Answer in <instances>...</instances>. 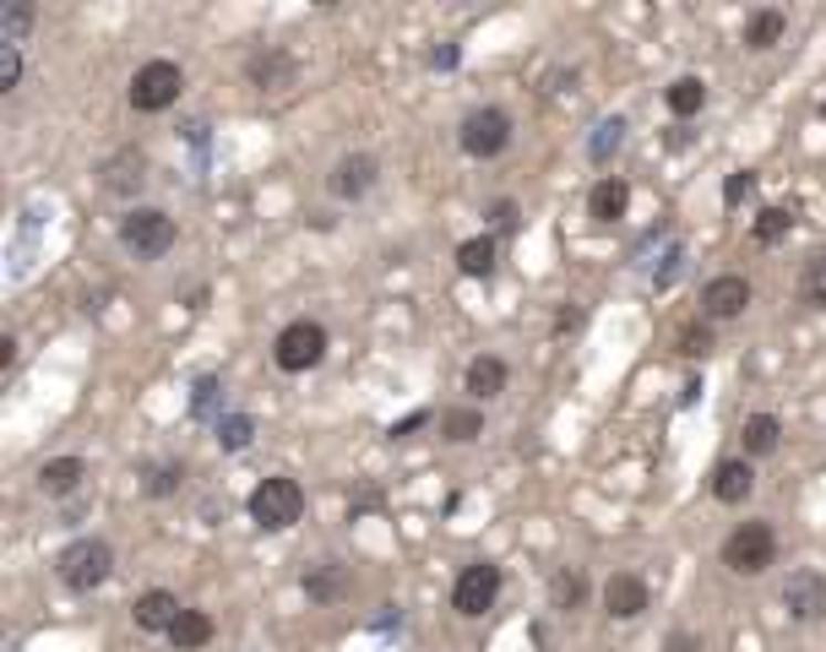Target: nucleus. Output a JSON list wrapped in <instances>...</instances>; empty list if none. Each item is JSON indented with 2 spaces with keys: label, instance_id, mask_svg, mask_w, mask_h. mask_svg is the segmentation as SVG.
Returning <instances> with one entry per match:
<instances>
[{
  "label": "nucleus",
  "instance_id": "nucleus-13",
  "mask_svg": "<svg viewBox=\"0 0 826 652\" xmlns=\"http://www.w3.org/2000/svg\"><path fill=\"white\" fill-rule=\"evenodd\" d=\"M751 490H756V473H751V462H745V456H729V462H718V473H712V495H718L723 506H740V501H751Z\"/></svg>",
  "mask_w": 826,
  "mask_h": 652
},
{
  "label": "nucleus",
  "instance_id": "nucleus-26",
  "mask_svg": "<svg viewBox=\"0 0 826 652\" xmlns=\"http://www.w3.org/2000/svg\"><path fill=\"white\" fill-rule=\"evenodd\" d=\"M441 430H446V441H473L484 430V419L473 408H451V413H441Z\"/></svg>",
  "mask_w": 826,
  "mask_h": 652
},
{
  "label": "nucleus",
  "instance_id": "nucleus-29",
  "mask_svg": "<svg viewBox=\"0 0 826 652\" xmlns=\"http://www.w3.org/2000/svg\"><path fill=\"white\" fill-rule=\"evenodd\" d=\"M620 141H626V120H620V115H615V120H598V136H593V147H587V153H593V164H604Z\"/></svg>",
  "mask_w": 826,
  "mask_h": 652
},
{
  "label": "nucleus",
  "instance_id": "nucleus-23",
  "mask_svg": "<svg viewBox=\"0 0 826 652\" xmlns=\"http://www.w3.org/2000/svg\"><path fill=\"white\" fill-rule=\"evenodd\" d=\"M457 266H462L468 277H490V272H495V240H490V234L468 240V245L457 251Z\"/></svg>",
  "mask_w": 826,
  "mask_h": 652
},
{
  "label": "nucleus",
  "instance_id": "nucleus-2",
  "mask_svg": "<svg viewBox=\"0 0 826 652\" xmlns=\"http://www.w3.org/2000/svg\"><path fill=\"white\" fill-rule=\"evenodd\" d=\"M175 218L169 212H158V207H130L126 218H121V245H126L136 261H158L169 256V245H175Z\"/></svg>",
  "mask_w": 826,
  "mask_h": 652
},
{
  "label": "nucleus",
  "instance_id": "nucleus-7",
  "mask_svg": "<svg viewBox=\"0 0 826 652\" xmlns=\"http://www.w3.org/2000/svg\"><path fill=\"white\" fill-rule=\"evenodd\" d=\"M495 592H501V566H490V560L462 566V577H457V587H451V609L468 614V620H479V614L495 603Z\"/></svg>",
  "mask_w": 826,
  "mask_h": 652
},
{
  "label": "nucleus",
  "instance_id": "nucleus-8",
  "mask_svg": "<svg viewBox=\"0 0 826 652\" xmlns=\"http://www.w3.org/2000/svg\"><path fill=\"white\" fill-rule=\"evenodd\" d=\"M506 141H511L506 109H473L462 120V153H473V158H495V153H506Z\"/></svg>",
  "mask_w": 826,
  "mask_h": 652
},
{
  "label": "nucleus",
  "instance_id": "nucleus-19",
  "mask_svg": "<svg viewBox=\"0 0 826 652\" xmlns=\"http://www.w3.org/2000/svg\"><path fill=\"white\" fill-rule=\"evenodd\" d=\"M663 98H669V109H675L680 120H686V115H701V104H707V82H701V76H675Z\"/></svg>",
  "mask_w": 826,
  "mask_h": 652
},
{
  "label": "nucleus",
  "instance_id": "nucleus-21",
  "mask_svg": "<svg viewBox=\"0 0 826 652\" xmlns=\"http://www.w3.org/2000/svg\"><path fill=\"white\" fill-rule=\"evenodd\" d=\"M343 587H348V571H343V566H316V571H305V592H311V603H332V598H343Z\"/></svg>",
  "mask_w": 826,
  "mask_h": 652
},
{
  "label": "nucleus",
  "instance_id": "nucleus-3",
  "mask_svg": "<svg viewBox=\"0 0 826 652\" xmlns=\"http://www.w3.org/2000/svg\"><path fill=\"white\" fill-rule=\"evenodd\" d=\"M772 560H777V533L766 522H745L723 538V566L740 571V577H762Z\"/></svg>",
  "mask_w": 826,
  "mask_h": 652
},
{
  "label": "nucleus",
  "instance_id": "nucleus-31",
  "mask_svg": "<svg viewBox=\"0 0 826 652\" xmlns=\"http://www.w3.org/2000/svg\"><path fill=\"white\" fill-rule=\"evenodd\" d=\"M0 28H6V44H17V50H22V33L33 28V6H11Z\"/></svg>",
  "mask_w": 826,
  "mask_h": 652
},
{
  "label": "nucleus",
  "instance_id": "nucleus-25",
  "mask_svg": "<svg viewBox=\"0 0 826 652\" xmlns=\"http://www.w3.org/2000/svg\"><path fill=\"white\" fill-rule=\"evenodd\" d=\"M142 169H147L142 153H121V158L104 169V186H109V191H130V186H142Z\"/></svg>",
  "mask_w": 826,
  "mask_h": 652
},
{
  "label": "nucleus",
  "instance_id": "nucleus-36",
  "mask_svg": "<svg viewBox=\"0 0 826 652\" xmlns=\"http://www.w3.org/2000/svg\"><path fill=\"white\" fill-rule=\"evenodd\" d=\"M212 391H218V381H212V376H201V381H196V397H191L196 413H207V408H212Z\"/></svg>",
  "mask_w": 826,
  "mask_h": 652
},
{
  "label": "nucleus",
  "instance_id": "nucleus-6",
  "mask_svg": "<svg viewBox=\"0 0 826 652\" xmlns=\"http://www.w3.org/2000/svg\"><path fill=\"white\" fill-rule=\"evenodd\" d=\"M321 354H326V326L321 322H289L278 332V343H272V359H278V370H289V376L321 365Z\"/></svg>",
  "mask_w": 826,
  "mask_h": 652
},
{
  "label": "nucleus",
  "instance_id": "nucleus-34",
  "mask_svg": "<svg viewBox=\"0 0 826 652\" xmlns=\"http://www.w3.org/2000/svg\"><path fill=\"white\" fill-rule=\"evenodd\" d=\"M180 484V467L175 462H164V467H153V479H147V495H169Z\"/></svg>",
  "mask_w": 826,
  "mask_h": 652
},
{
  "label": "nucleus",
  "instance_id": "nucleus-12",
  "mask_svg": "<svg viewBox=\"0 0 826 652\" xmlns=\"http://www.w3.org/2000/svg\"><path fill=\"white\" fill-rule=\"evenodd\" d=\"M370 186H376V158H370V153H348V158H337V169H332V196L359 201Z\"/></svg>",
  "mask_w": 826,
  "mask_h": 652
},
{
  "label": "nucleus",
  "instance_id": "nucleus-35",
  "mask_svg": "<svg viewBox=\"0 0 826 652\" xmlns=\"http://www.w3.org/2000/svg\"><path fill=\"white\" fill-rule=\"evenodd\" d=\"M707 348H712V332H707V326H686V332H680V354L697 359V354H707Z\"/></svg>",
  "mask_w": 826,
  "mask_h": 652
},
{
  "label": "nucleus",
  "instance_id": "nucleus-22",
  "mask_svg": "<svg viewBox=\"0 0 826 652\" xmlns=\"http://www.w3.org/2000/svg\"><path fill=\"white\" fill-rule=\"evenodd\" d=\"M783 28H788L783 11H756V17L745 22V44H751V50H772V44L783 39Z\"/></svg>",
  "mask_w": 826,
  "mask_h": 652
},
{
  "label": "nucleus",
  "instance_id": "nucleus-27",
  "mask_svg": "<svg viewBox=\"0 0 826 652\" xmlns=\"http://www.w3.org/2000/svg\"><path fill=\"white\" fill-rule=\"evenodd\" d=\"M788 229H794V218H788L783 207H766L762 218H756V245H777V240H788Z\"/></svg>",
  "mask_w": 826,
  "mask_h": 652
},
{
  "label": "nucleus",
  "instance_id": "nucleus-18",
  "mask_svg": "<svg viewBox=\"0 0 826 652\" xmlns=\"http://www.w3.org/2000/svg\"><path fill=\"white\" fill-rule=\"evenodd\" d=\"M169 642H175L180 652H201L207 642H212V620H207L201 609H186V614H180V625L169 631Z\"/></svg>",
  "mask_w": 826,
  "mask_h": 652
},
{
  "label": "nucleus",
  "instance_id": "nucleus-32",
  "mask_svg": "<svg viewBox=\"0 0 826 652\" xmlns=\"http://www.w3.org/2000/svg\"><path fill=\"white\" fill-rule=\"evenodd\" d=\"M283 76H289V61H283V55H261V61H251V82H255V87L283 82Z\"/></svg>",
  "mask_w": 826,
  "mask_h": 652
},
{
  "label": "nucleus",
  "instance_id": "nucleus-4",
  "mask_svg": "<svg viewBox=\"0 0 826 652\" xmlns=\"http://www.w3.org/2000/svg\"><path fill=\"white\" fill-rule=\"evenodd\" d=\"M115 571V549L104 538H76L71 549H61V582L71 592H93L98 582H109Z\"/></svg>",
  "mask_w": 826,
  "mask_h": 652
},
{
  "label": "nucleus",
  "instance_id": "nucleus-28",
  "mask_svg": "<svg viewBox=\"0 0 826 652\" xmlns=\"http://www.w3.org/2000/svg\"><path fill=\"white\" fill-rule=\"evenodd\" d=\"M799 299L805 305H826V256L805 261V277H799Z\"/></svg>",
  "mask_w": 826,
  "mask_h": 652
},
{
  "label": "nucleus",
  "instance_id": "nucleus-24",
  "mask_svg": "<svg viewBox=\"0 0 826 652\" xmlns=\"http://www.w3.org/2000/svg\"><path fill=\"white\" fill-rule=\"evenodd\" d=\"M251 435H255L251 413H229V419H218V446H223V452H245Z\"/></svg>",
  "mask_w": 826,
  "mask_h": 652
},
{
  "label": "nucleus",
  "instance_id": "nucleus-30",
  "mask_svg": "<svg viewBox=\"0 0 826 652\" xmlns=\"http://www.w3.org/2000/svg\"><path fill=\"white\" fill-rule=\"evenodd\" d=\"M582 598H587V582H582L576 571H561V577H555V603H561V609H576Z\"/></svg>",
  "mask_w": 826,
  "mask_h": 652
},
{
  "label": "nucleus",
  "instance_id": "nucleus-33",
  "mask_svg": "<svg viewBox=\"0 0 826 652\" xmlns=\"http://www.w3.org/2000/svg\"><path fill=\"white\" fill-rule=\"evenodd\" d=\"M17 76H22V50H17V44H6V55H0V93H11V87H17Z\"/></svg>",
  "mask_w": 826,
  "mask_h": 652
},
{
  "label": "nucleus",
  "instance_id": "nucleus-17",
  "mask_svg": "<svg viewBox=\"0 0 826 652\" xmlns=\"http://www.w3.org/2000/svg\"><path fill=\"white\" fill-rule=\"evenodd\" d=\"M740 435H745V456H772V452H777V435H783V424H777L772 413H751Z\"/></svg>",
  "mask_w": 826,
  "mask_h": 652
},
{
  "label": "nucleus",
  "instance_id": "nucleus-16",
  "mask_svg": "<svg viewBox=\"0 0 826 652\" xmlns=\"http://www.w3.org/2000/svg\"><path fill=\"white\" fill-rule=\"evenodd\" d=\"M82 473H87L82 456H55V462L39 467V490H44V495H71V490L82 484Z\"/></svg>",
  "mask_w": 826,
  "mask_h": 652
},
{
  "label": "nucleus",
  "instance_id": "nucleus-15",
  "mask_svg": "<svg viewBox=\"0 0 826 652\" xmlns=\"http://www.w3.org/2000/svg\"><path fill=\"white\" fill-rule=\"evenodd\" d=\"M604 603H609V614H615V620H636V614L647 609V582H641V577H609Z\"/></svg>",
  "mask_w": 826,
  "mask_h": 652
},
{
  "label": "nucleus",
  "instance_id": "nucleus-10",
  "mask_svg": "<svg viewBox=\"0 0 826 652\" xmlns=\"http://www.w3.org/2000/svg\"><path fill=\"white\" fill-rule=\"evenodd\" d=\"M745 305H751V283L734 277V272H723V277H712V283L701 288V311H707L712 322H734V316H745Z\"/></svg>",
  "mask_w": 826,
  "mask_h": 652
},
{
  "label": "nucleus",
  "instance_id": "nucleus-38",
  "mask_svg": "<svg viewBox=\"0 0 826 652\" xmlns=\"http://www.w3.org/2000/svg\"><path fill=\"white\" fill-rule=\"evenodd\" d=\"M495 223H506V229L516 223V207H511V201H501V207H495Z\"/></svg>",
  "mask_w": 826,
  "mask_h": 652
},
{
  "label": "nucleus",
  "instance_id": "nucleus-11",
  "mask_svg": "<svg viewBox=\"0 0 826 652\" xmlns=\"http://www.w3.org/2000/svg\"><path fill=\"white\" fill-rule=\"evenodd\" d=\"M130 614H136V631H175L186 609H180V598H175V592L153 587V592H142V598H136V609H130Z\"/></svg>",
  "mask_w": 826,
  "mask_h": 652
},
{
  "label": "nucleus",
  "instance_id": "nucleus-37",
  "mask_svg": "<svg viewBox=\"0 0 826 652\" xmlns=\"http://www.w3.org/2000/svg\"><path fill=\"white\" fill-rule=\"evenodd\" d=\"M745 191H751V175L740 169V175H729V186H723V201L734 207V201H740V196H745Z\"/></svg>",
  "mask_w": 826,
  "mask_h": 652
},
{
  "label": "nucleus",
  "instance_id": "nucleus-20",
  "mask_svg": "<svg viewBox=\"0 0 826 652\" xmlns=\"http://www.w3.org/2000/svg\"><path fill=\"white\" fill-rule=\"evenodd\" d=\"M468 391H473V397H501V391H506V365L490 359V354L473 359V365H468Z\"/></svg>",
  "mask_w": 826,
  "mask_h": 652
},
{
  "label": "nucleus",
  "instance_id": "nucleus-9",
  "mask_svg": "<svg viewBox=\"0 0 826 652\" xmlns=\"http://www.w3.org/2000/svg\"><path fill=\"white\" fill-rule=\"evenodd\" d=\"M783 609H788V620H822L826 614V577L822 571H794L788 582H783Z\"/></svg>",
  "mask_w": 826,
  "mask_h": 652
},
{
  "label": "nucleus",
  "instance_id": "nucleus-5",
  "mask_svg": "<svg viewBox=\"0 0 826 652\" xmlns=\"http://www.w3.org/2000/svg\"><path fill=\"white\" fill-rule=\"evenodd\" d=\"M180 87H186L180 65L175 61H147L136 76H130V104H136L142 115H158V109L180 104Z\"/></svg>",
  "mask_w": 826,
  "mask_h": 652
},
{
  "label": "nucleus",
  "instance_id": "nucleus-1",
  "mask_svg": "<svg viewBox=\"0 0 826 652\" xmlns=\"http://www.w3.org/2000/svg\"><path fill=\"white\" fill-rule=\"evenodd\" d=\"M305 517V490L294 484V479H261L251 495V522L261 533H283V527H294V522Z\"/></svg>",
  "mask_w": 826,
  "mask_h": 652
},
{
  "label": "nucleus",
  "instance_id": "nucleus-14",
  "mask_svg": "<svg viewBox=\"0 0 826 652\" xmlns=\"http://www.w3.org/2000/svg\"><path fill=\"white\" fill-rule=\"evenodd\" d=\"M626 207H631V186L620 175H604L593 186V196H587V218L593 223H615V218H626Z\"/></svg>",
  "mask_w": 826,
  "mask_h": 652
}]
</instances>
